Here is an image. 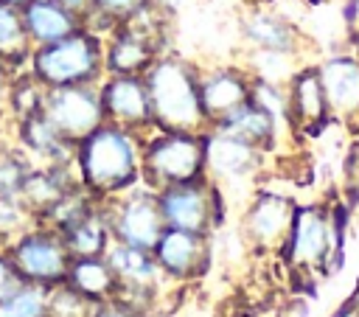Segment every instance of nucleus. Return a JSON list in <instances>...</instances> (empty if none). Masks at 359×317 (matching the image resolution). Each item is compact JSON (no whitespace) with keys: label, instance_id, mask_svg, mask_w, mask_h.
Returning <instances> with one entry per match:
<instances>
[{"label":"nucleus","instance_id":"obj_1","mask_svg":"<svg viewBox=\"0 0 359 317\" xmlns=\"http://www.w3.org/2000/svg\"><path fill=\"white\" fill-rule=\"evenodd\" d=\"M157 132H208L199 98V67L177 53H160L143 73Z\"/></svg>","mask_w":359,"mask_h":317},{"label":"nucleus","instance_id":"obj_2","mask_svg":"<svg viewBox=\"0 0 359 317\" xmlns=\"http://www.w3.org/2000/svg\"><path fill=\"white\" fill-rule=\"evenodd\" d=\"M140 151H143V135H135L129 129L104 121L76 146V171L81 185L98 199L137 185Z\"/></svg>","mask_w":359,"mask_h":317},{"label":"nucleus","instance_id":"obj_3","mask_svg":"<svg viewBox=\"0 0 359 317\" xmlns=\"http://www.w3.org/2000/svg\"><path fill=\"white\" fill-rule=\"evenodd\" d=\"M342 252V210L323 202L297 205L294 222L283 247V258L294 272L328 275L339 267Z\"/></svg>","mask_w":359,"mask_h":317},{"label":"nucleus","instance_id":"obj_4","mask_svg":"<svg viewBox=\"0 0 359 317\" xmlns=\"http://www.w3.org/2000/svg\"><path fill=\"white\" fill-rule=\"evenodd\" d=\"M28 70L45 87L98 84L104 79V39L87 28H79L50 45L34 48Z\"/></svg>","mask_w":359,"mask_h":317},{"label":"nucleus","instance_id":"obj_5","mask_svg":"<svg viewBox=\"0 0 359 317\" xmlns=\"http://www.w3.org/2000/svg\"><path fill=\"white\" fill-rule=\"evenodd\" d=\"M205 177V132H157L143 137L140 182L151 191Z\"/></svg>","mask_w":359,"mask_h":317},{"label":"nucleus","instance_id":"obj_6","mask_svg":"<svg viewBox=\"0 0 359 317\" xmlns=\"http://www.w3.org/2000/svg\"><path fill=\"white\" fill-rule=\"evenodd\" d=\"M101 210H104V219L109 224L112 241H121L129 247L154 250V244L160 241V236L165 230L157 191H151L143 182H137L121 194L104 196Z\"/></svg>","mask_w":359,"mask_h":317},{"label":"nucleus","instance_id":"obj_7","mask_svg":"<svg viewBox=\"0 0 359 317\" xmlns=\"http://www.w3.org/2000/svg\"><path fill=\"white\" fill-rule=\"evenodd\" d=\"M11 267L17 269V275L25 283H36V286H53L67 281L73 255L65 247V238L45 227V224H34L25 233H20L11 244L3 247Z\"/></svg>","mask_w":359,"mask_h":317},{"label":"nucleus","instance_id":"obj_8","mask_svg":"<svg viewBox=\"0 0 359 317\" xmlns=\"http://www.w3.org/2000/svg\"><path fill=\"white\" fill-rule=\"evenodd\" d=\"M157 199H160L165 227H180V230L210 236L224 222L222 188L210 177L168 185L157 191Z\"/></svg>","mask_w":359,"mask_h":317},{"label":"nucleus","instance_id":"obj_9","mask_svg":"<svg viewBox=\"0 0 359 317\" xmlns=\"http://www.w3.org/2000/svg\"><path fill=\"white\" fill-rule=\"evenodd\" d=\"M39 112L65 143L79 146L90 132H95L104 123L101 90L98 84L48 87Z\"/></svg>","mask_w":359,"mask_h":317},{"label":"nucleus","instance_id":"obj_10","mask_svg":"<svg viewBox=\"0 0 359 317\" xmlns=\"http://www.w3.org/2000/svg\"><path fill=\"white\" fill-rule=\"evenodd\" d=\"M115 281H118V295L115 300L149 314V309L154 306V297L160 295L163 281H168L163 275V269L157 267L151 250H140V247H129L121 241H112L109 250L104 252Z\"/></svg>","mask_w":359,"mask_h":317},{"label":"nucleus","instance_id":"obj_11","mask_svg":"<svg viewBox=\"0 0 359 317\" xmlns=\"http://www.w3.org/2000/svg\"><path fill=\"white\" fill-rule=\"evenodd\" d=\"M294 210H297V202L292 196H283L275 191H261L252 196V202L244 210L241 233L255 250L283 252L292 222H294Z\"/></svg>","mask_w":359,"mask_h":317},{"label":"nucleus","instance_id":"obj_12","mask_svg":"<svg viewBox=\"0 0 359 317\" xmlns=\"http://www.w3.org/2000/svg\"><path fill=\"white\" fill-rule=\"evenodd\" d=\"M98 90L107 123H115L143 137L154 129L143 76H104L98 81Z\"/></svg>","mask_w":359,"mask_h":317},{"label":"nucleus","instance_id":"obj_13","mask_svg":"<svg viewBox=\"0 0 359 317\" xmlns=\"http://www.w3.org/2000/svg\"><path fill=\"white\" fill-rule=\"evenodd\" d=\"M210 236L165 227L151 255L168 281H196L210 269Z\"/></svg>","mask_w":359,"mask_h":317},{"label":"nucleus","instance_id":"obj_14","mask_svg":"<svg viewBox=\"0 0 359 317\" xmlns=\"http://www.w3.org/2000/svg\"><path fill=\"white\" fill-rule=\"evenodd\" d=\"M317 76L328 101L331 121L359 129V56L334 53L317 62Z\"/></svg>","mask_w":359,"mask_h":317},{"label":"nucleus","instance_id":"obj_15","mask_svg":"<svg viewBox=\"0 0 359 317\" xmlns=\"http://www.w3.org/2000/svg\"><path fill=\"white\" fill-rule=\"evenodd\" d=\"M264 149L238 140L227 132L208 129L205 132V177H210L216 185L236 182L258 174L264 166Z\"/></svg>","mask_w":359,"mask_h":317},{"label":"nucleus","instance_id":"obj_16","mask_svg":"<svg viewBox=\"0 0 359 317\" xmlns=\"http://www.w3.org/2000/svg\"><path fill=\"white\" fill-rule=\"evenodd\" d=\"M286 107H289V126L294 135H320L331 123L328 101L317 76V65H303L286 81Z\"/></svg>","mask_w":359,"mask_h":317},{"label":"nucleus","instance_id":"obj_17","mask_svg":"<svg viewBox=\"0 0 359 317\" xmlns=\"http://www.w3.org/2000/svg\"><path fill=\"white\" fill-rule=\"evenodd\" d=\"M252 95V73L236 65H222L208 73L199 70V98L208 118V126L222 121L227 112L250 101Z\"/></svg>","mask_w":359,"mask_h":317},{"label":"nucleus","instance_id":"obj_18","mask_svg":"<svg viewBox=\"0 0 359 317\" xmlns=\"http://www.w3.org/2000/svg\"><path fill=\"white\" fill-rule=\"evenodd\" d=\"M241 36L250 50H264V53H292L297 56L303 48V36L297 25L278 14L275 8L255 6L241 17Z\"/></svg>","mask_w":359,"mask_h":317},{"label":"nucleus","instance_id":"obj_19","mask_svg":"<svg viewBox=\"0 0 359 317\" xmlns=\"http://www.w3.org/2000/svg\"><path fill=\"white\" fill-rule=\"evenodd\" d=\"M20 14L34 48L50 45L81 28V20L56 0H28L25 6H20Z\"/></svg>","mask_w":359,"mask_h":317},{"label":"nucleus","instance_id":"obj_20","mask_svg":"<svg viewBox=\"0 0 359 317\" xmlns=\"http://www.w3.org/2000/svg\"><path fill=\"white\" fill-rule=\"evenodd\" d=\"M210 129H219V132H227L238 140H247L264 151H269L275 143H278V135H280V123L261 107L255 104L252 98L244 101L241 107H236L233 112H227L222 121H216Z\"/></svg>","mask_w":359,"mask_h":317},{"label":"nucleus","instance_id":"obj_21","mask_svg":"<svg viewBox=\"0 0 359 317\" xmlns=\"http://www.w3.org/2000/svg\"><path fill=\"white\" fill-rule=\"evenodd\" d=\"M59 236L65 238V247L73 258L104 255L112 244V233H109V224L104 219L101 199H95V205L90 210H84L76 222H70L65 230H59Z\"/></svg>","mask_w":359,"mask_h":317},{"label":"nucleus","instance_id":"obj_22","mask_svg":"<svg viewBox=\"0 0 359 317\" xmlns=\"http://www.w3.org/2000/svg\"><path fill=\"white\" fill-rule=\"evenodd\" d=\"M67 283L81 292L87 300L93 303H109L118 295V281L107 264L104 255H90V258H73L70 272H67Z\"/></svg>","mask_w":359,"mask_h":317},{"label":"nucleus","instance_id":"obj_23","mask_svg":"<svg viewBox=\"0 0 359 317\" xmlns=\"http://www.w3.org/2000/svg\"><path fill=\"white\" fill-rule=\"evenodd\" d=\"M31 50H34V45L22 25L20 8L0 0V62L14 70H22V67H28Z\"/></svg>","mask_w":359,"mask_h":317},{"label":"nucleus","instance_id":"obj_24","mask_svg":"<svg viewBox=\"0 0 359 317\" xmlns=\"http://www.w3.org/2000/svg\"><path fill=\"white\" fill-rule=\"evenodd\" d=\"M98 303L87 300L81 292H76L67 281L48 286V306L45 317H93Z\"/></svg>","mask_w":359,"mask_h":317},{"label":"nucleus","instance_id":"obj_25","mask_svg":"<svg viewBox=\"0 0 359 317\" xmlns=\"http://www.w3.org/2000/svg\"><path fill=\"white\" fill-rule=\"evenodd\" d=\"M48 286L22 283L0 300V317H45Z\"/></svg>","mask_w":359,"mask_h":317},{"label":"nucleus","instance_id":"obj_26","mask_svg":"<svg viewBox=\"0 0 359 317\" xmlns=\"http://www.w3.org/2000/svg\"><path fill=\"white\" fill-rule=\"evenodd\" d=\"M31 166L34 163L22 149L0 143V196H20Z\"/></svg>","mask_w":359,"mask_h":317},{"label":"nucleus","instance_id":"obj_27","mask_svg":"<svg viewBox=\"0 0 359 317\" xmlns=\"http://www.w3.org/2000/svg\"><path fill=\"white\" fill-rule=\"evenodd\" d=\"M36 224V216L25 208L20 196H0V247L11 244L20 233Z\"/></svg>","mask_w":359,"mask_h":317},{"label":"nucleus","instance_id":"obj_28","mask_svg":"<svg viewBox=\"0 0 359 317\" xmlns=\"http://www.w3.org/2000/svg\"><path fill=\"white\" fill-rule=\"evenodd\" d=\"M154 0H93V14L101 17L107 25H118L129 17H135L140 8H146Z\"/></svg>","mask_w":359,"mask_h":317},{"label":"nucleus","instance_id":"obj_29","mask_svg":"<svg viewBox=\"0 0 359 317\" xmlns=\"http://www.w3.org/2000/svg\"><path fill=\"white\" fill-rule=\"evenodd\" d=\"M25 281L17 275V269L11 267V261H8V255H6V250L0 247V300L6 297V295H11L17 286H22Z\"/></svg>","mask_w":359,"mask_h":317},{"label":"nucleus","instance_id":"obj_30","mask_svg":"<svg viewBox=\"0 0 359 317\" xmlns=\"http://www.w3.org/2000/svg\"><path fill=\"white\" fill-rule=\"evenodd\" d=\"M93 317H146V314L143 311H135V309H129V306H123L118 300H109V303L95 306Z\"/></svg>","mask_w":359,"mask_h":317},{"label":"nucleus","instance_id":"obj_31","mask_svg":"<svg viewBox=\"0 0 359 317\" xmlns=\"http://www.w3.org/2000/svg\"><path fill=\"white\" fill-rule=\"evenodd\" d=\"M14 76H17V70L0 62V112H3V115H6V109H8V95H11Z\"/></svg>","mask_w":359,"mask_h":317},{"label":"nucleus","instance_id":"obj_32","mask_svg":"<svg viewBox=\"0 0 359 317\" xmlns=\"http://www.w3.org/2000/svg\"><path fill=\"white\" fill-rule=\"evenodd\" d=\"M56 3H62L67 11H73L79 20H84L90 11H93V0H56Z\"/></svg>","mask_w":359,"mask_h":317},{"label":"nucleus","instance_id":"obj_33","mask_svg":"<svg viewBox=\"0 0 359 317\" xmlns=\"http://www.w3.org/2000/svg\"><path fill=\"white\" fill-rule=\"evenodd\" d=\"M334 317H359V295H356V300H351L345 309H339Z\"/></svg>","mask_w":359,"mask_h":317},{"label":"nucleus","instance_id":"obj_34","mask_svg":"<svg viewBox=\"0 0 359 317\" xmlns=\"http://www.w3.org/2000/svg\"><path fill=\"white\" fill-rule=\"evenodd\" d=\"M154 3H157L160 8H165V11H168V8H174V6H180V0H154Z\"/></svg>","mask_w":359,"mask_h":317},{"label":"nucleus","instance_id":"obj_35","mask_svg":"<svg viewBox=\"0 0 359 317\" xmlns=\"http://www.w3.org/2000/svg\"><path fill=\"white\" fill-rule=\"evenodd\" d=\"M3 3H11V6H17V8H20V6H25L28 0H3Z\"/></svg>","mask_w":359,"mask_h":317},{"label":"nucleus","instance_id":"obj_36","mask_svg":"<svg viewBox=\"0 0 359 317\" xmlns=\"http://www.w3.org/2000/svg\"><path fill=\"white\" fill-rule=\"evenodd\" d=\"M306 3H311V6H317V3H328V0H306Z\"/></svg>","mask_w":359,"mask_h":317},{"label":"nucleus","instance_id":"obj_37","mask_svg":"<svg viewBox=\"0 0 359 317\" xmlns=\"http://www.w3.org/2000/svg\"><path fill=\"white\" fill-rule=\"evenodd\" d=\"M3 118H6V115H3V112H0V126H3Z\"/></svg>","mask_w":359,"mask_h":317}]
</instances>
